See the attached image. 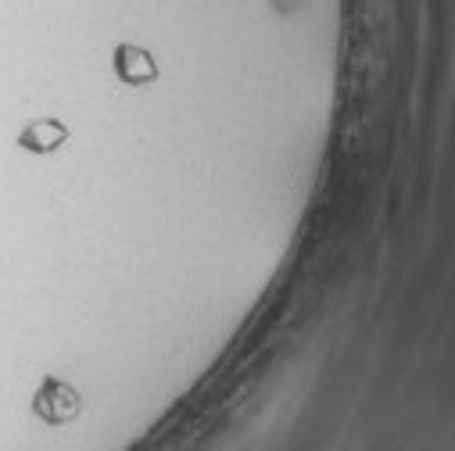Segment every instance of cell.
<instances>
[{
  "mask_svg": "<svg viewBox=\"0 0 455 451\" xmlns=\"http://www.w3.org/2000/svg\"><path fill=\"white\" fill-rule=\"evenodd\" d=\"M116 75L126 83V86H148L158 79V68H155V58L133 44H123L116 51Z\"/></svg>",
  "mask_w": 455,
  "mask_h": 451,
  "instance_id": "obj_2",
  "label": "cell"
},
{
  "mask_svg": "<svg viewBox=\"0 0 455 451\" xmlns=\"http://www.w3.org/2000/svg\"><path fill=\"white\" fill-rule=\"evenodd\" d=\"M68 140V130L58 119H36L19 133V147L29 154H54Z\"/></svg>",
  "mask_w": 455,
  "mask_h": 451,
  "instance_id": "obj_3",
  "label": "cell"
},
{
  "mask_svg": "<svg viewBox=\"0 0 455 451\" xmlns=\"http://www.w3.org/2000/svg\"><path fill=\"white\" fill-rule=\"evenodd\" d=\"M33 412H36L44 423L61 426V423H68V419L79 412V398H76V391H72L68 384L47 376V380L40 384L36 398H33Z\"/></svg>",
  "mask_w": 455,
  "mask_h": 451,
  "instance_id": "obj_1",
  "label": "cell"
}]
</instances>
